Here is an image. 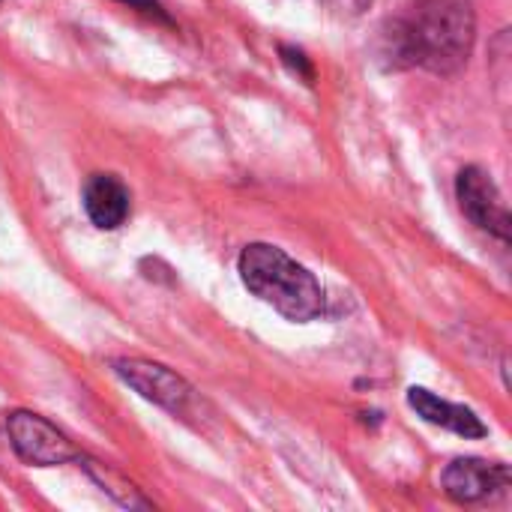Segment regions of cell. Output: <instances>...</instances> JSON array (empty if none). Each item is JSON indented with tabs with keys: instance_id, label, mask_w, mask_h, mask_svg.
Instances as JSON below:
<instances>
[{
	"instance_id": "6da1fadb",
	"label": "cell",
	"mask_w": 512,
	"mask_h": 512,
	"mask_svg": "<svg viewBox=\"0 0 512 512\" xmlns=\"http://www.w3.org/2000/svg\"><path fill=\"white\" fill-rule=\"evenodd\" d=\"M477 21L471 0H414V6L387 21L384 57L390 66H423L441 75L459 72L474 51Z\"/></svg>"
},
{
	"instance_id": "7a4b0ae2",
	"label": "cell",
	"mask_w": 512,
	"mask_h": 512,
	"mask_svg": "<svg viewBox=\"0 0 512 512\" xmlns=\"http://www.w3.org/2000/svg\"><path fill=\"white\" fill-rule=\"evenodd\" d=\"M243 285L282 318L306 324L324 312V291L318 279L273 243H249L237 261Z\"/></svg>"
},
{
	"instance_id": "3957f363",
	"label": "cell",
	"mask_w": 512,
	"mask_h": 512,
	"mask_svg": "<svg viewBox=\"0 0 512 512\" xmlns=\"http://www.w3.org/2000/svg\"><path fill=\"white\" fill-rule=\"evenodd\" d=\"M6 432H9V444H12L15 456L27 465H36V468L78 462V456H81L72 447V441L63 432H57V426H51L45 417L30 414V411L9 414Z\"/></svg>"
},
{
	"instance_id": "277c9868",
	"label": "cell",
	"mask_w": 512,
	"mask_h": 512,
	"mask_svg": "<svg viewBox=\"0 0 512 512\" xmlns=\"http://www.w3.org/2000/svg\"><path fill=\"white\" fill-rule=\"evenodd\" d=\"M456 198L462 213L480 228L489 231L492 237H498L501 243H510L512 219L510 207L504 201V192L498 189V183L492 180L489 171L468 165L459 171L456 177Z\"/></svg>"
},
{
	"instance_id": "5b68a950",
	"label": "cell",
	"mask_w": 512,
	"mask_h": 512,
	"mask_svg": "<svg viewBox=\"0 0 512 512\" xmlns=\"http://www.w3.org/2000/svg\"><path fill=\"white\" fill-rule=\"evenodd\" d=\"M111 369L138 396H144L147 402L171 411L174 417L186 414L192 399H195V390L177 372H171L168 366H159V363H150V360H138V357H120V360H111Z\"/></svg>"
},
{
	"instance_id": "8992f818",
	"label": "cell",
	"mask_w": 512,
	"mask_h": 512,
	"mask_svg": "<svg viewBox=\"0 0 512 512\" xmlns=\"http://www.w3.org/2000/svg\"><path fill=\"white\" fill-rule=\"evenodd\" d=\"M510 486V468L486 459H456L444 471V492L459 504H477Z\"/></svg>"
},
{
	"instance_id": "52a82bcc",
	"label": "cell",
	"mask_w": 512,
	"mask_h": 512,
	"mask_svg": "<svg viewBox=\"0 0 512 512\" xmlns=\"http://www.w3.org/2000/svg\"><path fill=\"white\" fill-rule=\"evenodd\" d=\"M408 405L411 411H417V417H423L426 423L432 426H441L447 432H456L462 438H486L489 429L486 423L465 405H456V402H447L441 396H435L432 390L426 387H411L408 390Z\"/></svg>"
},
{
	"instance_id": "ba28073f",
	"label": "cell",
	"mask_w": 512,
	"mask_h": 512,
	"mask_svg": "<svg viewBox=\"0 0 512 512\" xmlns=\"http://www.w3.org/2000/svg\"><path fill=\"white\" fill-rule=\"evenodd\" d=\"M84 210L96 228H120L129 216V189L114 174H93L84 183Z\"/></svg>"
},
{
	"instance_id": "9c48e42d",
	"label": "cell",
	"mask_w": 512,
	"mask_h": 512,
	"mask_svg": "<svg viewBox=\"0 0 512 512\" xmlns=\"http://www.w3.org/2000/svg\"><path fill=\"white\" fill-rule=\"evenodd\" d=\"M78 459L84 462V471L93 477V483H96L102 492H108L120 507H129V510H150V501L141 498V492H138L129 480H123L114 468H108V465H102V462H96V459H87V456H78Z\"/></svg>"
},
{
	"instance_id": "30bf717a",
	"label": "cell",
	"mask_w": 512,
	"mask_h": 512,
	"mask_svg": "<svg viewBox=\"0 0 512 512\" xmlns=\"http://www.w3.org/2000/svg\"><path fill=\"white\" fill-rule=\"evenodd\" d=\"M279 54H282V63H285L294 75H300L306 84H312V81H315V66H312V60H309L300 48L279 45Z\"/></svg>"
},
{
	"instance_id": "8fae6325",
	"label": "cell",
	"mask_w": 512,
	"mask_h": 512,
	"mask_svg": "<svg viewBox=\"0 0 512 512\" xmlns=\"http://www.w3.org/2000/svg\"><path fill=\"white\" fill-rule=\"evenodd\" d=\"M372 3H375V0H327V6L333 9V15H339V18H357V15H363Z\"/></svg>"
}]
</instances>
